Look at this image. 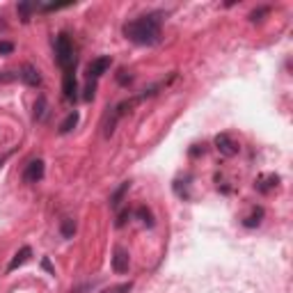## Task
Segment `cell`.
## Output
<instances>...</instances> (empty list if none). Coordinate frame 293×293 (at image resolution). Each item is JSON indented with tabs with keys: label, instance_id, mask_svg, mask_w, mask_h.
I'll use <instances>...</instances> for the list:
<instances>
[{
	"label": "cell",
	"instance_id": "cell-9",
	"mask_svg": "<svg viewBox=\"0 0 293 293\" xmlns=\"http://www.w3.org/2000/svg\"><path fill=\"white\" fill-rule=\"evenodd\" d=\"M277 183H280V177H277V174H263V177H259L255 181V188L259 193H270L273 188H277Z\"/></svg>",
	"mask_w": 293,
	"mask_h": 293
},
{
	"label": "cell",
	"instance_id": "cell-16",
	"mask_svg": "<svg viewBox=\"0 0 293 293\" xmlns=\"http://www.w3.org/2000/svg\"><path fill=\"white\" fill-rule=\"evenodd\" d=\"M135 216H138V218H140V222H142L144 227H149V229L156 224V222H154V213H151L146 206H138V211H135Z\"/></svg>",
	"mask_w": 293,
	"mask_h": 293
},
{
	"label": "cell",
	"instance_id": "cell-2",
	"mask_svg": "<svg viewBox=\"0 0 293 293\" xmlns=\"http://www.w3.org/2000/svg\"><path fill=\"white\" fill-rule=\"evenodd\" d=\"M55 60L65 71L76 67V51H73V41L67 32H60L55 37Z\"/></svg>",
	"mask_w": 293,
	"mask_h": 293
},
{
	"label": "cell",
	"instance_id": "cell-8",
	"mask_svg": "<svg viewBox=\"0 0 293 293\" xmlns=\"http://www.w3.org/2000/svg\"><path fill=\"white\" fill-rule=\"evenodd\" d=\"M18 78H21L28 87H39L41 85V73H39V69L37 67H32V65H23L21 71H18Z\"/></svg>",
	"mask_w": 293,
	"mask_h": 293
},
{
	"label": "cell",
	"instance_id": "cell-25",
	"mask_svg": "<svg viewBox=\"0 0 293 293\" xmlns=\"http://www.w3.org/2000/svg\"><path fill=\"white\" fill-rule=\"evenodd\" d=\"M119 82H131V76H126V71H119Z\"/></svg>",
	"mask_w": 293,
	"mask_h": 293
},
{
	"label": "cell",
	"instance_id": "cell-10",
	"mask_svg": "<svg viewBox=\"0 0 293 293\" xmlns=\"http://www.w3.org/2000/svg\"><path fill=\"white\" fill-rule=\"evenodd\" d=\"M30 257H32V250H30V247H28V245H23L21 250H18L16 255H14V259H12V261H9V266H7V273L16 270V268H18V266H23V263H26V261H28V259H30Z\"/></svg>",
	"mask_w": 293,
	"mask_h": 293
},
{
	"label": "cell",
	"instance_id": "cell-15",
	"mask_svg": "<svg viewBox=\"0 0 293 293\" xmlns=\"http://www.w3.org/2000/svg\"><path fill=\"white\" fill-rule=\"evenodd\" d=\"M60 234H62V238H73V234H76V220H73V218H65V220H62Z\"/></svg>",
	"mask_w": 293,
	"mask_h": 293
},
{
	"label": "cell",
	"instance_id": "cell-5",
	"mask_svg": "<svg viewBox=\"0 0 293 293\" xmlns=\"http://www.w3.org/2000/svg\"><path fill=\"white\" fill-rule=\"evenodd\" d=\"M62 92H65L67 101H76L78 99V80H76V67L65 71V78H62Z\"/></svg>",
	"mask_w": 293,
	"mask_h": 293
},
{
	"label": "cell",
	"instance_id": "cell-24",
	"mask_svg": "<svg viewBox=\"0 0 293 293\" xmlns=\"http://www.w3.org/2000/svg\"><path fill=\"white\" fill-rule=\"evenodd\" d=\"M197 154H204V144H195V149H190V156H197Z\"/></svg>",
	"mask_w": 293,
	"mask_h": 293
},
{
	"label": "cell",
	"instance_id": "cell-1",
	"mask_svg": "<svg viewBox=\"0 0 293 293\" xmlns=\"http://www.w3.org/2000/svg\"><path fill=\"white\" fill-rule=\"evenodd\" d=\"M124 37L138 46H154L160 41V14L151 12L124 26Z\"/></svg>",
	"mask_w": 293,
	"mask_h": 293
},
{
	"label": "cell",
	"instance_id": "cell-20",
	"mask_svg": "<svg viewBox=\"0 0 293 293\" xmlns=\"http://www.w3.org/2000/svg\"><path fill=\"white\" fill-rule=\"evenodd\" d=\"M14 78H18V71L12 73V71H0V82H12Z\"/></svg>",
	"mask_w": 293,
	"mask_h": 293
},
{
	"label": "cell",
	"instance_id": "cell-21",
	"mask_svg": "<svg viewBox=\"0 0 293 293\" xmlns=\"http://www.w3.org/2000/svg\"><path fill=\"white\" fill-rule=\"evenodd\" d=\"M14 51V44L12 41H0V55H9Z\"/></svg>",
	"mask_w": 293,
	"mask_h": 293
},
{
	"label": "cell",
	"instance_id": "cell-3",
	"mask_svg": "<svg viewBox=\"0 0 293 293\" xmlns=\"http://www.w3.org/2000/svg\"><path fill=\"white\" fill-rule=\"evenodd\" d=\"M110 65H112V60H110L108 55L92 60L90 65H87V80H90V85H96V80H99V78L110 69Z\"/></svg>",
	"mask_w": 293,
	"mask_h": 293
},
{
	"label": "cell",
	"instance_id": "cell-4",
	"mask_svg": "<svg viewBox=\"0 0 293 293\" xmlns=\"http://www.w3.org/2000/svg\"><path fill=\"white\" fill-rule=\"evenodd\" d=\"M44 172H46V165H44L41 158H32L30 163L23 170V181L26 183H39L44 179Z\"/></svg>",
	"mask_w": 293,
	"mask_h": 293
},
{
	"label": "cell",
	"instance_id": "cell-23",
	"mask_svg": "<svg viewBox=\"0 0 293 293\" xmlns=\"http://www.w3.org/2000/svg\"><path fill=\"white\" fill-rule=\"evenodd\" d=\"M41 266H44V270H48V273H51V275H55V268H53V266H51V261H48V257H44Z\"/></svg>",
	"mask_w": 293,
	"mask_h": 293
},
{
	"label": "cell",
	"instance_id": "cell-14",
	"mask_svg": "<svg viewBox=\"0 0 293 293\" xmlns=\"http://www.w3.org/2000/svg\"><path fill=\"white\" fill-rule=\"evenodd\" d=\"M263 216H266V213H263V208H261V206H257L255 211L250 213V216H247L245 220H243V224H245L247 229H252V227H259V224H261V220H263Z\"/></svg>",
	"mask_w": 293,
	"mask_h": 293
},
{
	"label": "cell",
	"instance_id": "cell-7",
	"mask_svg": "<svg viewBox=\"0 0 293 293\" xmlns=\"http://www.w3.org/2000/svg\"><path fill=\"white\" fill-rule=\"evenodd\" d=\"M216 149H218L222 156L232 158V156L238 154V149H241V146L234 142V138H232L229 133H220V135H216Z\"/></svg>",
	"mask_w": 293,
	"mask_h": 293
},
{
	"label": "cell",
	"instance_id": "cell-13",
	"mask_svg": "<svg viewBox=\"0 0 293 293\" xmlns=\"http://www.w3.org/2000/svg\"><path fill=\"white\" fill-rule=\"evenodd\" d=\"M129 188H131V181H124L119 185V188L112 193V197H110V206L112 208H119V204H121V199H124V195L129 193Z\"/></svg>",
	"mask_w": 293,
	"mask_h": 293
},
{
	"label": "cell",
	"instance_id": "cell-17",
	"mask_svg": "<svg viewBox=\"0 0 293 293\" xmlns=\"http://www.w3.org/2000/svg\"><path fill=\"white\" fill-rule=\"evenodd\" d=\"M133 289V282H124V284H117V286H110V289H103L101 293H131Z\"/></svg>",
	"mask_w": 293,
	"mask_h": 293
},
{
	"label": "cell",
	"instance_id": "cell-6",
	"mask_svg": "<svg viewBox=\"0 0 293 293\" xmlns=\"http://www.w3.org/2000/svg\"><path fill=\"white\" fill-rule=\"evenodd\" d=\"M129 268H131V255H129V250H124L121 245H117L115 252H112V270L121 275V273H129Z\"/></svg>",
	"mask_w": 293,
	"mask_h": 293
},
{
	"label": "cell",
	"instance_id": "cell-22",
	"mask_svg": "<svg viewBox=\"0 0 293 293\" xmlns=\"http://www.w3.org/2000/svg\"><path fill=\"white\" fill-rule=\"evenodd\" d=\"M129 218H131V211H121L119 218H117V227H124L126 220H129Z\"/></svg>",
	"mask_w": 293,
	"mask_h": 293
},
{
	"label": "cell",
	"instance_id": "cell-12",
	"mask_svg": "<svg viewBox=\"0 0 293 293\" xmlns=\"http://www.w3.org/2000/svg\"><path fill=\"white\" fill-rule=\"evenodd\" d=\"M46 115H48V101L44 94H39L35 101V112H32V117H35V121H44Z\"/></svg>",
	"mask_w": 293,
	"mask_h": 293
},
{
	"label": "cell",
	"instance_id": "cell-18",
	"mask_svg": "<svg viewBox=\"0 0 293 293\" xmlns=\"http://www.w3.org/2000/svg\"><path fill=\"white\" fill-rule=\"evenodd\" d=\"M32 9H37V5H30V3H21L18 5V12H21V16H23V21H30V12Z\"/></svg>",
	"mask_w": 293,
	"mask_h": 293
},
{
	"label": "cell",
	"instance_id": "cell-19",
	"mask_svg": "<svg viewBox=\"0 0 293 293\" xmlns=\"http://www.w3.org/2000/svg\"><path fill=\"white\" fill-rule=\"evenodd\" d=\"M266 14H270V7H259V9H255V12L250 14V21L252 23L261 21V16H266Z\"/></svg>",
	"mask_w": 293,
	"mask_h": 293
},
{
	"label": "cell",
	"instance_id": "cell-11",
	"mask_svg": "<svg viewBox=\"0 0 293 293\" xmlns=\"http://www.w3.org/2000/svg\"><path fill=\"white\" fill-rule=\"evenodd\" d=\"M78 121H80V112H78V110L69 112V115L65 117V121H62V124H60V133H62V135L71 133V131L78 126Z\"/></svg>",
	"mask_w": 293,
	"mask_h": 293
}]
</instances>
